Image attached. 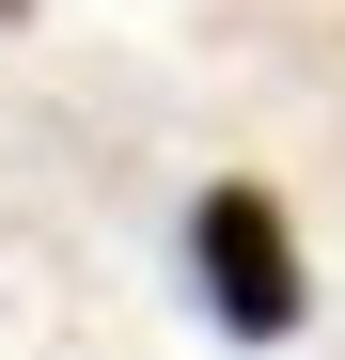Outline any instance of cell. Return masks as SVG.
Listing matches in <instances>:
<instances>
[{"mask_svg": "<svg viewBox=\"0 0 345 360\" xmlns=\"http://www.w3.org/2000/svg\"><path fill=\"white\" fill-rule=\"evenodd\" d=\"M189 282L220 297V329H236V345H282V329L314 314L299 235H282V204H267V188H204V204H189Z\"/></svg>", "mask_w": 345, "mask_h": 360, "instance_id": "1", "label": "cell"}, {"mask_svg": "<svg viewBox=\"0 0 345 360\" xmlns=\"http://www.w3.org/2000/svg\"><path fill=\"white\" fill-rule=\"evenodd\" d=\"M0 16H32V0H0Z\"/></svg>", "mask_w": 345, "mask_h": 360, "instance_id": "2", "label": "cell"}]
</instances>
